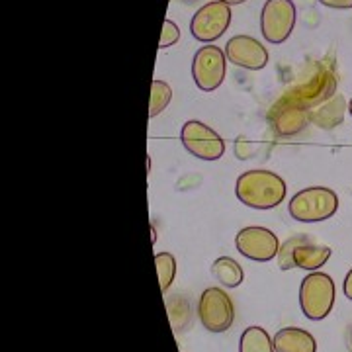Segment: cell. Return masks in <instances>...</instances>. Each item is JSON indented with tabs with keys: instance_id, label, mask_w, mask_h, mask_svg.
Returning <instances> with one entry per match:
<instances>
[{
	"instance_id": "6da1fadb",
	"label": "cell",
	"mask_w": 352,
	"mask_h": 352,
	"mask_svg": "<svg viewBox=\"0 0 352 352\" xmlns=\"http://www.w3.org/2000/svg\"><path fill=\"white\" fill-rule=\"evenodd\" d=\"M235 194L252 210H274L286 198V182L272 170H247L235 182Z\"/></svg>"
},
{
	"instance_id": "7a4b0ae2",
	"label": "cell",
	"mask_w": 352,
	"mask_h": 352,
	"mask_svg": "<svg viewBox=\"0 0 352 352\" xmlns=\"http://www.w3.org/2000/svg\"><path fill=\"white\" fill-rule=\"evenodd\" d=\"M337 92V73H335V63L333 59H321L315 61L307 73L303 76L298 85H294L288 88L284 94L289 96L292 100H296L298 104H302L303 108L314 110L317 106L325 104L331 100Z\"/></svg>"
},
{
	"instance_id": "3957f363",
	"label": "cell",
	"mask_w": 352,
	"mask_h": 352,
	"mask_svg": "<svg viewBox=\"0 0 352 352\" xmlns=\"http://www.w3.org/2000/svg\"><path fill=\"white\" fill-rule=\"evenodd\" d=\"M339 196L327 186H311L300 190L289 200V215L300 223H321L337 214Z\"/></svg>"
},
{
	"instance_id": "277c9868",
	"label": "cell",
	"mask_w": 352,
	"mask_h": 352,
	"mask_svg": "<svg viewBox=\"0 0 352 352\" xmlns=\"http://www.w3.org/2000/svg\"><path fill=\"white\" fill-rule=\"evenodd\" d=\"M335 305V282L325 272H311L300 286V307L311 321L329 317Z\"/></svg>"
},
{
	"instance_id": "5b68a950",
	"label": "cell",
	"mask_w": 352,
	"mask_h": 352,
	"mask_svg": "<svg viewBox=\"0 0 352 352\" xmlns=\"http://www.w3.org/2000/svg\"><path fill=\"white\" fill-rule=\"evenodd\" d=\"M198 317L206 331L210 333H226L233 325L235 307L226 289L208 288L201 292L198 302Z\"/></svg>"
},
{
	"instance_id": "8992f818",
	"label": "cell",
	"mask_w": 352,
	"mask_h": 352,
	"mask_svg": "<svg viewBox=\"0 0 352 352\" xmlns=\"http://www.w3.org/2000/svg\"><path fill=\"white\" fill-rule=\"evenodd\" d=\"M180 141L184 149L200 161H217L226 153V143L219 133L198 120H190L182 126Z\"/></svg>"
},
{
	"instance_id": "52a82bcc",
	"label": "cell",
	"mask_w": 352,
	"mask_h": 352,
	"mask_svg": "<svg viewBox=\"0 0 352 352\" xmlns=\"http://www.w3.org/2000/svg\"><path fill=\"white\" fill-rule=\"evenodd\" d=\"M226 50L217 45H204L192 61V78L204 92H214L221 87L227 73Z\"/></svg>"
},
{
	"instance_id": "ba28073f",
	"label": "cell",
	"mask_w": 352,
	"mask_h": 352,
	"mask_svg": "<svg viewBox=\"0 0 352 352\" xmlns=\"http://www.w3.org/2000/svg\"><path fill=\"white\" fill-rule=\"evenodd\" d=\"M296 28V4L292 0H266L261 12V32L270 43H284Z\"/></svg>"
},
{
	"instance_id": "9c48e42d",
	"label": "cell",
	"mask_w": 352,
	"mask_h": 352,
	"mask_svg": "<svg viewBox=\"0 0 352 352\" xmlns=\"http://www.w3.org/2000/svg\"><path fill=\"white\" fill-rule=\"evenodd\" d=\"M229 24H231V6L226 2L214 0V2L204 4L200 10L192 16L190 32L194 39H198L201 43H212L226 34Z\"/></svg>"
},
{
	"instance_id": "30bf717a",
	"label": "cell",
	"mask_w": 352,
	"mask_h": 352,
	"mask_svg": "<svg viewBox=\"0 0 352 352\" xmlns=\"http://www.w3.org/2000/svg\"><path fill=\"white\" fill-rule=\"evenodd\" d=\"M235 247L239 254H243L249 261L256 263H268L276 258L280 251V241L278 237L266 227L251 226L243 227L237 237H235Z\"/></svg>"
},
{
	"instance_id": "8fae6325",
	"label": "cell",
	"mask_w": 352,
	"mask_h": 352,
	"mask_svg": "<svg viewBox=\"0 0 352 352\" xmlns=\"http://www.w3.org/2000/svg\"><path fill=\"white\" fill-rule=\"evenodd\" d=\"M268 122L280 138H292L303 131L311 122V110L303 108L302 104L292 100L289 96L282 94L274 106L268 110Z\"/></svg>"
},
{
	"instance_id": "7c38bea8",
	"label": "cell",
	"mask_w": 352,
	"mask_h": 352,
	"mask_svg": "<svg viewBox=\"0 0 352 352\" xmlns=\"http://www.w3.org/2000/svg\"><path fill=\"white\" fill-rule=\"evenodd\" d=\"M226 57L233 65L247 71H261L268 63V51L258 39L251 36H235L227 41Z\"/></svg>"
},
{
	"instance_id": "4fadbf2b",
	"label": "cell",
	"mask_w": 352,
	"mask_h": 352,
	"mask_svg": "<svg viewBox=\"0 0 352 352\" xmlns=\"http://www.w3.org/2000/svg\"><path fill=\"white\" fill-rule=\"evenodd\" d=\"M272 340H274V351L276 352H317V340L305 329H280Z\"/></svg>"
},
{
	"instance_id": "5bb4252c",
	"label": "cell",
	"mask_w": 352,
	"mask_h": 352,
	"mask_svg": "<svg viewBox=\"0 0 352 352\" xmlns=\"http://www.w3.org/2000/svg\"><path fill=\"white\" fill-rule=\"evenodd\" d=\"M331 254L333 252H331L327 245H319V243L307 239L294 249V264H296V268L315 272V270L323 268L329 263Z\"/></svg>"
},
{
	"instance_id": "9a60e30c",
	"label": "cell",
	"mask_w": 352,
	"mask_h": 352,
	"mask_svg": "<svg viewBox=\"0 0 352 352\" xmlns=\"http://www.w3.org/2000/svg\"><path fill=\"white\" fill-rule=\"evenodd\" d=\"M212 276L221 286H226V288H237V286H241L245 274H243L241 264L235 258H231V256H219L212 264Z\"/></svg>"
},
{
	"instance_id": "2e32d148",
	"label": "cell",
	"mask_w": 352,
	"mask_h": 352,
	"mask_svg": "<svg viewBox=\"0 0 352 352\" xmlns=\"http://www.w3.org/2000/svg\"><path fill=\"white\" fill-rule=\"evenodd\" d=\"M166 311H168L170 327L175 329V333H184L192 325L190 302L182 294H176L170 300H166Z\"/></svg>"
},
{
	"instance_id": "e0dca14e",
	"label": "cell",
	"mask_w": 352,
	"mask_h": 352,
	"mask_svg": "<svg viewBox=\"0 0 352 352\" xmlns=\"http://www.w3.org/2000/svg\"><path fill=\"white\" fill-rule=\"evenodd\" d=\"M342 113H344V104H342L339 96H333L331 100L311 110V122L319 127L331 129L342 120Z\"/></svg>"
},
{
	"instance_id": "ac0fdd59",
	"label": "cell",
	"mask_w": 352,
	"mask_h": 352,
	"mask_svg": "<svg viewBox=\"0 0 352 352\" xmlns=\"http://www.w3.org/2000/svg\"><path fill=\"white\" fill-rule=\"evenodd\" d=\"M239 352H276L274 340L263 327H247L239 340Z\"/></svg>"
},
{
	"instance_id": "d6986e66",
	"label": "cell",
	"mask_w": 352,
	"mask_h": 352,
	"mask_svg": "<svg viewBox=\"0 0 352 352\" xmlns=\"http://www.w3.org/2000/svg\"><path fill=\"white\" fill-rule=\"evenodd\" d=\"M173 100V88L164 80H153L151 85V106H149V118H157L164 112V108Z\"/></svg>"
},
{
	"instance_id": "ffe728a7",
	"label": "cell",
	"mask_w": 352,
	"mask_h": 352,
	"mask_svg": "<svg viewBox=\"0 0 352 352\" xmlns=\"http://www.w3.org/2000/svg\"><path fill=\"white\" fill-rule=\"evenodd\" d=\"M155 266H157V276L161 282V289H166L173 286L176 276V261L170 252H159L155 254Z\"/></svg>"
},
{
	"instance_id": "44dd1931",
	"label": "cell",
	"mask_w": 352,
	"mask_h": 352,
	"mask_svg": "<svg viewBox=\"0 0 352 352\" xmlns=\"http://www.w3.org/2000/svg\"><path fill=\"white\" fill-rule=\"evenodd\" d=\"M303 241H307L305 235H300V237H289L288 241H284L282 245H280V251H278V266H280V270H292V268H296V264H294V249L303 243Z\"/></svg>"
},
{
	"instance_id": "7402d4cb",
	"label": "cell",
	"mask_w": 352,
	"mask_h": 352,
	"mask_svg": "<svg viewBox=\"0 0 352 352\" xmlns=\"http://www.w3.org/2000/svg\"><path fill=\"white\" fill-rule=\"evenodd\" d=\"M180 39V30L178 25L173 22V20H164L163 24V34H161V39H159V47L164 50V47H173L175 43H178Z\"/></svg>"
},
{
	"instance_id": "603a6c76",
	"label": "cell",
	"mask_w": 352,
	"mask_h": 352,
	"mask_svg": "<svg viewBox=\"0 0 352 352\" xmlns=\"http://www.w3.org/2000/svg\"><path fill=\"white\" fill-rule=\"evenodd\" d=\"M319 4H323L327 8H335V10H349V8H352V0H319Z\"/></svg>"
},
{
	"instance_id": "cb8c5ba5",
	"label": "cell",
	"mask_w": 352,
	"mask_h": 352,
	"mask_svg": "<svg viewBox=\"0 0 352 352\" xmlns=\"http://www.w3.org/2000/svg\"><path fill=\"white\" fill-rule=\"evenodd\" d=\"M342 294H344L346 300H351L352 302V268L346 272V276H344V282H342Z\"/></svg>"
},
{
	"instance_id": "d4e9b609",
	"label": "cell",
	"mask_w": 352,
	"mask_h": 352,
	"mask_svg": "<svg viewBox=\"0 0 352 352\" xmlns=\"http://www.w3.org/2000/svg\"><path fill=\"white\" fill-rule=\"evenodd\" d=\"M346 349H349V352H352V323L346 329Z\"/></svg>"
},
{
	"instance_id": "484cf974",
	"label": "cell",
	"mask_w": 352,
	"mask_h": 352,
	"mask_svg": "<svg viewBox=\"0 0 352 352\" xmlns=\"http://www.w3.org/2000/svg\"><path fill=\"white\" fill-rule=\"evenodd\" d=\"M219 2H226L229 6H235V4H243V2H247V0H219Z\"/></svg>"
},
{
	"instance_id": "4316f807",
	"label": "cell",
	"mask_w": 352,
	"mask_h": 352,
	"mask_svg": "<svg viewBox=\"0 0 352 352\" xmlns=\"http://www.w3.org/2000/svg\"><path fill=\"white\" fill-rule=\"evenodd\" d=\"M349 113L352 116V98H351V102H349Z\"/></svg>"
},
{
	"instance_id": "83f0119b",
	"label": "cell",
	"mask_w": 352,
	"mask_h": 352,
	"mask_svg": "<svg viewBox=\"0 0 352 352\" xmlns=\"http://www.w3.org/2000/svg\"><path fill=\"white\" fill-rule=\"evenodd\" d=\"M182 2H194V0H182Z\"/></svg>"
}]
</instances>
